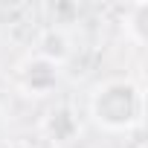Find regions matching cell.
Wrapping results in <instances>:
<instances>
[{"label": "cell", "instance_id": "8992f818", "mask_svg": "<svg viewBox=\"0 0 148 148\" xmlns=\"http://www.w3.org/2000/svg\"><path fill=\"white\" fill-rule=\"evenodd\" d=\"M3 148H32V145H26V142H9V145H3Z\"/></svg>", "mask_w": 148, "mask_h": 148}, {"label": "cell", "instance_id": "5b68a950", "mask_svg": "<svg viewBox=\"0 0 148 148\" xmlns=\"http://www.w3.org/2000/svg\"><path fill=\"white\" fill-rule=\"evenodd\" d=\"M125 38L134 47H145V41H148V0H139L125 12Z\"/></svg>", "mask_w": 148, "mask_h": 148}, {"label": "cell", "instance_id": "277c9868", "mask_svg": "<svg viewBox=\"0 0 148 148\" xmlns=\"http://www.w3.org/2000/svg\"><path fill=\"white\" fill-rule=\"evenodd\" d=\"M79 116L73 113L70 108H55V110H49L47 113V119H44V134L52 139V142H58V145H67V142H73L79 136Z\"/></svg>", "mask_w": 148, "mask_h": 148}, {"label": "cell", "instance_id": "6da1fadb", "mask_svg": "<svg viewBox=\"0 0 148 148\" xmlns=\"http://www.w3.org/2000/svg\"><path fill=\"white\" fill-rule=\"evenodd\" d=\"M87 110L102 131L125 134L142 125L145 116V93L131 79H108L93 87Z\"/></svg>", "mask_w": 148, "mask_h": 148}, {"label": "cell", "instance_id": "7a4b0ae2", "mask_svg": "<svg viewBox=\"0 0 148 148\" xmlns=\"http://www.w3.org/2000/svg\"><path fill=\"white\" fill-rule=\"evenodd\" d=\"M58 79H61V67L35 52L18 64V84L26 96H49L58 87Z\"/></svg>", "mask_w": 148, "mask_h": 148}, {"label": "cell", "instance_id": "3957f363", "mask_svg": "<svg viewBox=\"0 0 148 148\" xmlns=\"http://www.w3.org/2000/svg\"><path fill=\"white\" fill-rule=\"evenodd\" d=\"M70 52H73V44H70V38H67V32L61 26L44 29L38 35V41H35V55H41V58H47V61H52L58 67H64Z\"/></svg>", "mask_w": 148, "mask_h": 148}]
</instances>
